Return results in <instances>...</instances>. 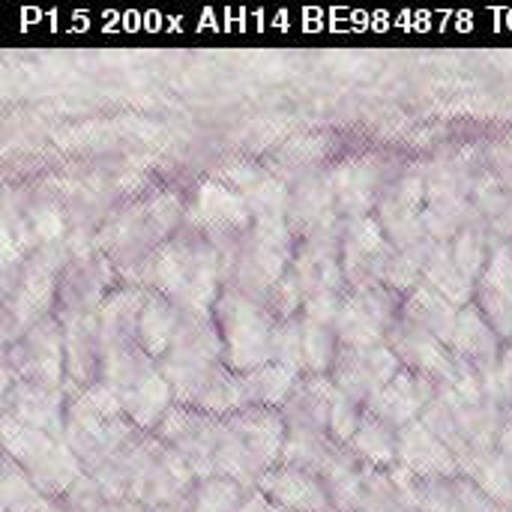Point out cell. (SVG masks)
Segmentation results:
<instances>
[{
    "label": "cell",
    "instance_id": "obj_1",
    "mask_svg": "<svg viewBox=\"0 0 512 512\" xmlns=\"http://www.w3.org/2000/svg\"><path fill=\"white\" fill-rule=\"evenodd\" d=\"M276 495L285 501V507L291 504L300 510H324L321 492L306 477H282V483L276 486Z\"/></svg>",
    "mask_w": 512,
    "mask_h": 512
}]
</instances>
